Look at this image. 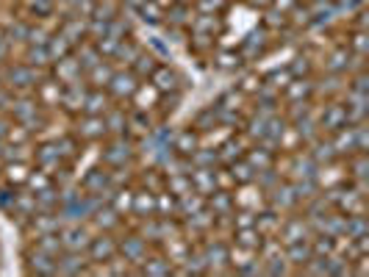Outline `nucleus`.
I'll return each instance as SVG.
<instances>
[{"instance_id": "1", "label": "nucleus", "mask_w": 369, "mask_h": 277, "mask_svg": "<svg viewBox=\"0 0 369 277\" xmlns=\"http://www.w3.org/2000/svg\"><path fill=\"white\" fill-rule=\"evenodd\" d=\"M100 158H103V164L108 169H114V167H131L134 158H137V144H134V138H128V134L125 136H111L106 141Z\"/></svg>"}, {"instance_id": "2", "label": "nucleus", "mask_w": 369, "mask_h": 277, "mask_svg": "<svg viewBox=\"0 0 369 277\" xmlns=\"http://www.w3.org/2000/svg\"><path fill=\"white\" fill-rule=\"evenodd\" d=\"M139 89V78L131 72V70H114L106 92L114 103H125V100H134V94Z\"/></svg>"}, {"instance_id": "3", "label": "nucleus", "mask_w": 369, "mask_h": 277, "mask_svg": "<svg viewBox=\"0 0 369 277\" xmlns=\"http://www.w3.org/2000/svg\"><path fill=\"white\" fill-rule=\"evenodd\" d=\"M58 238H61V250L87 252V247L92 241V231H89L87 222H73V225H61L58 228Z\"/></svg>"}, {"instance_id": "4", "label": "nucleus", "mask_w": 369, "mask_h": 277, "mask_svg": "<svg viewBox=\"0 0 369 277\" xmlns=\"http://www.w3.org/2000/svg\"><path fill=\"white\" fill-rule=\"evenodd\" d=\"M117 255L123 261H128L131 266H139L150 255V244L139 233H125L123 238H117Z\"/></svg>"}, {"instance_id": "5", "label": "nucleus", "mask_w": 369, "mask_h": 277, "mask_svg": "<svg viewBox=\"0 0 369 277\" xmlns=\"http://www.w3.org/2000/svg\"><path fill=\"white\" fill-rule=\"evenodd\" d=\"M114 255H117V238H114L111 233H97V236H92V241H89V247H87L89 264L103 266V264L111 261Z\"/></svg>"}, {"instance_id": "6", "label": "nucleus", "mask_w": 369, "mask_h": 277, "mask_svg": "<svg viewBox=\"0 0 369 277\" xmlns=\"http://www.w3.org/2000/svg\"><path fill=\"white\" fill-rule=\"evenodd\" d=\"M264 202L270 208H275L277 214H286V211H294L300 208L297 197H294V188H292V181H280L277 186H273L267 194H264Z\"/></svg>"}, {"instance_id": "7", "label": "nucleus", "mask_w": 369, "mask_h": 277, "mask_svg": "<svg viewBox=\"0 0 369 277\" xmlns=\"http://www.w3.org/2000/svg\"><path fill=\"white\" fill-rule=\"evenodd\" d=\"M73 134L81 138V141H100V138L108 136L106 122H103V117H97V114H81V117L75 120V131H73Z\"/></svg>"}, {"instance_id": "8", "label": "nucleus", "mask_w": 369, "mask_h": 277, "mask_svg": "<svg viewBox=\"0 0 369 277\" xmlns=\"http://www.w3.org/2000/svg\"><path fill=\"white\" fill-rule=\"evenodd\" d=\"M25 269L28 275H39V277H47V275H56V255H50L45 250H39L37 244L25 252Z\"/></svg>"}, {"instance_id": "9", "label": "nucleus", "mask_w": 369, "mask_h": 277, "mask_svg": "<svg viewBox=\"0 0 369 277\" xmlns=\"http://www.w3.org/2000/svg\"><path fill=\"white\" fill-rule=\"evenodd\" d=\"M150 84H153V89H156L158 94L181 92L184 78H181V75H178V70H173L170 64H158V67H156V72L150 75Z\"/></svg>"}, {"instance_id": "10", "label": "nucleus", "mask_w": 369, "mask_h": 277, "mask_svg": "<svg viewBox=\"0 0 369 277\" xmlns=\"http://www.w3.org/2000/svg\"><path fill=\"white\" fill-rule=\"evenodd\" d=\"M317 125L323 134H336L339 128L347 125V111H344V103H327L323 108V114L317 117Z\"/></svg>"}, {"instance_id": "11", "label": "nucleus", "mask_w": 369, "mask_h": 277, "mask_svg": "<svg viewBox=\"0 0 369 277\" xmlns=\"http://www.w3.org/2000/svg\"><path fill=\"white\" fill-rule=\"evenodd\" d=\"M306 147H308V155H311V158H314L320 167H327V164L339 161V155H336V147H333V141H330V134H320V136L314 138V141H308Z\"/></svg>"}, {"instance_id": "12", "label": "nucleus", "mask_w": 369, "mask_h": 277, "mask_svg": "<svg viewBox=\"0 0 369 277\" xmlns=\"http://www.w3.org/2000/svg\"><path fill=\"white\" fill-rule=\"evenodd\" d=\"M103 122H106L108 136H125L128 134V111L123 105H108L106 114H103Z\"/></svg>"}, {"instance_id": "13", "label": "nucleus", "mask_w": 369, "mask_h": 277, "mask_svg": "<svg viewBox=\"0 0 369 277\" xmlns=\"http://www.w3.org/2000/svg\"><path fill=\"white\" fill-rule=\"evenodd\" d=\"M89 222H92L94 228L100 233H114L120 225H123V217L108 205V202H103L97 211H94L92 217H89Z\"/></svg>"}, {"instance_id": "14", "label": "nucleus", "mask_w": 369, "mask_h": 277, "mask_svg": "<svg viewBox=\"0 0 369 277\" xmlns=\"http://www.w3.org/2000/svg\"><path fill=\"white\" fill-rule=\"evenodd\" d=\"M286 100L294 103V100H314L317 94V86H314V78H292L289 86L283 89Z\"/></svg>"}, {"instance_id": "15", "label": "nucleus", "mask_w": 369, "mask_h": 277, "mask_svg": "<svg viewBox=\"0 0 369 277\" xmlns=\"http://www.w3.org/2000/svg\"><path fill=\"white\" fill-rule=\"evenodd\" d=\"M350 50L347 45H336L330 53H327V58H325V72H339V75H344L347 70H350Z\"/></svg>"}, {"instance_id": "16", "label": "nucleus", "mask_w": 369, "mask_h": 277, "mask_svg": "<svg viewBox=\"0 0 369 277\" xmlns=\"http://www.w3.org/2000/svg\"><path fill=\"white\" fill-rule=\"evenodd\" d=\"M111 75H114V67L103 58V61H97L92 70H87L84 72V78H87V84H89V89H106L108 86V81H111Z\"/></svg>"}, {"instance_id": "17", "label": "nucleus", "mask_w": 369, "mask_h": 277, "mask_svg": "<svg viewBox=\"0 0 369 277\" xmlns=\"http://www.w3.org/2000/svg\"><path fill=\"white\" fill-rule=\"evenodd\" d=\"M131 214L139 217V219H144V217H156V191H144V188L134 191Z\"/></svg>"}, {"instance_id": "18", "label": "nucleus", "mask_w": 369, "mask_h": 277, "mask_svg": "<svg viewBox=\"0 0 369 277\" xmlns=\"http://www.w3.org/2000/svg\"><path fill=\"white\" fill-rule=\"evenodd\" d=\"M142 275H173L175 272V264L167 258V255H147L142 264H139Z\"/></svg>"}, {"instance_id": "19", "label": "nucleus", "mask_w": 369, "mask_h": 277, "mask_svg": "<svg viewBox=\"0 0 369 277\" xmlns=\"http://www.w3.org/2000/svg\"><path fill=\"white\" fill-rule=\"evenodd\" d=\"M244 153H247V150H244V141L236 136H231L228 141H223V144L217 147V158H220L223 167H228L236 158H244Z\"/></svg>"}, {"instance_id": "20", "label": "nucleus", "mask_w": 369, "mask_h": 277, "mask_svg": "<svg viewBox=\"0 0 369 277\" xmlns=\"http://www.w3.org/2000/svg\"><path fill=\"white\" fill-rule=\"evenodd\" d=\"M280 214H277L275 208H270L267 205V211H256V231L261 233V236H277V228H280Z\"/></svg>"}, {"instance_id": "21", "label": "nucleus", "mask_w": 369, "mask_h": 277, "mask_svg": "<svg viewBox=\"0 0 369 277\" xmlns=\"http://www.w3.org/2000/svg\"><path fill=\"white\" fill-rule=\"evenodd\" d=\"M156 67H158V56H153V53H144V50H142L128 70L137 75L139 81H144V78H150V75L156 72Z\"/></svg>"}, {"instance_id": "22", "label": "nucleus", "mask_w": 369, "mask_h": 277, "mask_svg": "<svg viewBox=\"0 0 369 277\" xmlns=\"http://www.w3.org/2000/svg\"><path fill=\"white\" fill-rule=\"evenodd\" d=\"M200 147V134L194 131V128H186V131H181L178 136H175V141H173V150L178 153V155H192L194 150Z\"/></svg>"}, {"instance_id": "23", "label": "nucleus", "mask_w": 369, "mask_h": 277, "mask_svg": "<svg viewBox=\"0 0 369 277\" xmlns=\"http://www.w3.org/2000/svg\"><path fill=\"white\" fill-rule=\"evenodd\" d=\"M108 103H111V97H108L106 89H89V92H87V103H84V114L103 117L106 108H108Z\"/></svg>"}, {"instance_id": "24", "label": "nucleus", "mask_w": 369, "mask_h": 277, "mask_svg": "<svg viewBox=\"0 0 369 277\" xmlns=\"http://www.w3.org/2000/svg\"><path fill=\"white\" fill-rule=\"evenodd\" d=\"M228 172H231L233 183L236 186H250L253 183V178H256V169L247 164V158H236L228 164Z\"/></svg>"}, {"instance_id": "25", "label": "nucleus", "mask_w": 369, "mask_h": 277, "mask_svg": "<svg viewBox=\"0 0 369 277\" xmlns=\"http://www.w3.org/2000/svg\"><path fill=\"white\" fill-rule=\"evenodd\" d=\"M286 70L292 72V78H311V72H314V58H311V53H297V56L292 58V64H286Z\"/></svg>"}, {"instance_id": "26", "label": "nucleus", "mask_w": 369, "mask_h": 277, "mask_svg": "<svg viewBox=\"0 0 369 277\" xmlns=\"http://www.w3.org/2000/svg\"><path fill=\"white\" fill-rule=\"evenodd\" d=\"M142 17V22L147 25H156V22H164V6H158V0H144L137 11Z\"/></svg>"}, {"instance_id": "27", "label": "nucleus", "mask_w": 369, "mask_h": 277, "mask_svg": "<svg viewBox=\"0 0 369 277\" xmlns=\"http://www.w3.org/2000/svg\"><path fill=\"white\" fill-rule=\"evenodd\" d=\"M289 81H292V72L283 67V70H273V72H267L264 78H261V84L264 86H270V89H275V92H283L286 86H289Z\"/></svg>"}, {"instance_id": "28", "label": "nucleus", "mask_w": 369, "mask_h": 277, "mask_svg": "<svg viewBox=\"0 0 369 277\" xmlns=\"http://www.w3.org/2000/svg\"><path fill=\"white\" fill-rule=\"evenodd\" d=\"M214 61H217V67H220V70H239L244 58H242V53H239V50H220Z\"/></svg>"}, {"instance_id": "29", "label": "nucleus", "mask_w": 369, "mask_h": 277, "mask_svg": "<svg viewBox=\"0 0 369 277\" xmlns=\"http://www.w3.org/2000/svg\"><path fill=\"white\" fill-rule=\"evenodd\" d=\"M50 61H53V58H50V53H47L45 45H39V47L31 45L28 47V61H25L28 67H47Z\"/></svg>"}, {"instance_id": "30", "label": "nucleus", "mask_w": 369, "mask_h": 277, "mask_svg": "<svg viewBox=\"0 0 369 277\" xmlns=\"http://www.w3.org/2000/svg\"><path fill=\"white\" fill-rule=\"evenodd\" d=\"M14 197H17V188H14V186H8V188L0 186V211H3V214H8V211L14 208Z\"/></svg>"}, {"instance_id": "31", "label": "nucleus", "mask_w": 369, "mask_h": 277, "mask_svg": "<svg viewBox=\"0 0 369 277\" xmlns=\"http://www.w3.org/2000/svg\"><path fill=\"white\" fill-rule=\"evenodd\" d=\"M228 6V0H197V8L206 11V8H214V11H223Z\"/></svg>"}, {"instance_id": "32", "label": "nucleus", "mask_w": 369, "mask_h": 277, "mask_svg": "<svg viewBox=\"0 0 369 277\" xmlns=\"http://www.w3.org/2000/svg\"><path fill=\"white\" fill-rule=\"evenodd\" d=\"M8 128H11V122H8L6 117H0V141H6V136H8Z\"/></svg>"}, {"instance_id": "33", "label": "nucleus", "mask_w": 369, "mask_h": 277, "mask_svg": "<svg viewBox=\"0 0 369 277\" xmlns=\"http://www.w3.org/2000/svg\"><path fill=\"white\" fill-rule=\"evenodd\" d=\"M253 8H270L273 6V0H247Z\"/></svg>"}, {"instance_id": "34", "label": "nucleus", "mask_w": 369, "mask_h": 277, "mask_svg": "<svg viewBox=\"0 0 369 277\" xmlns=\"http://www.w3.org/2000/svg\"><path fill=\"white\" fill-rule=\"evenodd\" d=\"M0 169H3V164H0ZM0 183H3V172H0Z\"/></svg>"}]
</instances>
